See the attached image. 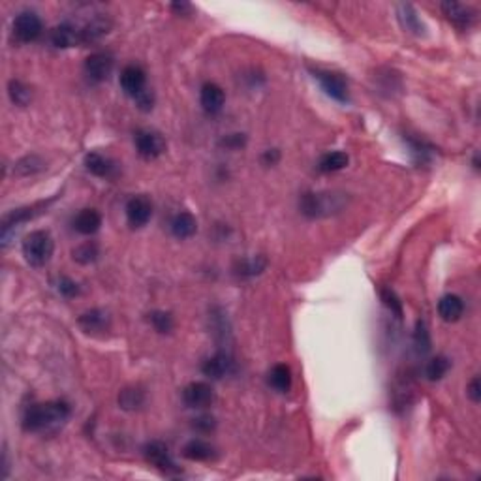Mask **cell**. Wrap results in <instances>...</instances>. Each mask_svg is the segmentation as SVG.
I'll return each mask as SVG.
<instances>
[{
	"label": "cell",
	"instance_id": "1f68e13d",
	"mask_svg": "<svg viewBox=\"0 0 481 481\" xmlns=\"http://www.w3.org/2000/svg\"><path fill=\"white\" fill-rule=\"evenodd\" d=\"M149 322H150V326L155 327L158 333H162V335H166V333H171L173 331V327H175L173 316H171L170 312H164V311L150 312Z\"/></svg>",
	"mask_w": 481,
	"mask_h": 481
},
{
	"label": "cell",
	"instance_id": "ab89813d",
	"mask_svg": "<svg viewBox=\"0 0 481 481\" xmlns=\"http://www.w3.org/2000/svg\"><path fill=\"white\" fill-rule=\"evenodd\" d=\"M278 158H280V153H278L276 149L265 150V155L262 156V160L265 166H275V164L278 162Z\"/></svg>",
	"mask_w": 481,
	"mask_h": 481
},
{
	"label": "cell",
	"instance_id": "83f0119b",
	"mask_svg": "<svg viewBox=\"0 0 481 481\" xmlns=\"http://www.w3.org/2000/svg\"><path fill=\"white\" fill-rule=\"evenodd\" d=\"M449 367H451V361L447 359L446 355H436V357H432V359L427 363L425 376H427L431 382H438V380H442V378L447 374Z\"/></svg>",
	"mask_w": 481,
	"mask_h": 481
},
{
	"label": "cell",
	"instance_id": "2e32d148",
	"mask_svg": "<svg viewBox=\"0 0 481 481\" xmlns=\"http://www.w3.org/2000/svg\"><path fill=\"white\" fill-rule=\"evenodd\" d=\"M51 43L58 49H68V47L79 45L81 43V30L76 29L70 23L57 25L51 30Z\"/></svg>",
	"mask_w": 481,
	"mask_h": 481
},
{
	"label": "cell",
	"instance_id": "8d00e7d4",
	"mask_svg": "<svg viewBox=\"0 0 481 481\" xmlns=\"http://www.w3.org/2000/svg\"><path fill=\"white\" fill-rule=\"evenodd\" d=\"M245 143H247V137L243 134H230L222 139V145H224L226 149H240Z\"/></svg>",
	"mask_w": 481,
	"mask_h": 481
},
{
	"label": "cell",
	"instance_id": "cb8c5ba5",
	"mask_svg": "<svg viewBox=\"0 0 481 481\" xmlns=\"http://www.w3.org/2000/svg\"><path fill=\"white\" fill-rule=\"evenodd\" d=\"M267 383L278 393H288L291 390V370L288 365H275L267 374Z\"/></svg>",
	"mask_w": 481,
	"mask_h": 481
},
{
	"label": "cell",
	"instance_id": "603a6c76",
	"mask_svg": "<svg viewBox=\"0 0 481 481\" xmlns=\"http://www.w3.org/2000/svg\"><path fill=\"white\" fill-rule=\"evenodd\" d=\"M183 457H186L188 460H198V462L211 460L214 457V447L205 440L194 438L183 447Z\"/></svg>",
	"mask_w": 481,
	"mask_h": 481
},
{
	"label": "cell",
	"instance_id": "74e56055",
	"mask_svg": "<svg viewBox=\"0 0 481 481\" xmlns=\"http://www.w3.org/2000/svg\"><path fill=\"white\" fill-rule=\"evenodd\" d=\"M135 102H137V107H139V109L150 111V109H153V104H155V96H153V92L147 89V91H143L142 94L135 98Z\"/></svg>",
	"mask_w": 481,
	"mask_h": 481
},
{
	"label": "cell",
	"instance_id": "5bb4252c",
	"mask_svg": "<svg viewBox=\"0 0 481 481\" xmlns=\"http://www.w3.org/2000/svg\"><path fill=\"white\" fill-rule=\"evenodd\" d=\"M85 168L91 171L92 175H96L100 179H113L119 171L117 162H113L111 158L100 155V153H91L85 158Z\"/></svg>",
	"mask_w": 481,
	"mask_h": 481
},
{
	"label": "cell",
	"instance_id": "d6986e66",
	"mask_svg": "<svg viewBox=\"0 0 481 481\" xmlns=\"http://www.w3.org/2000/svg\"><path fill=\"white\" fill-rule=\"evenodd\" d=\"M102 226V216L96 209H83L74 219V230L81 235H94Z\"/></svg>",
	"mask_w": 481,
	"mask_h": 481
},
{
	"label": "cell",
	"instance_id": "d6a6232c",
	"mask_svg": "<svg viewBox=\"0 0 481 481\" xmlns=\"http://www.w3.org/2000/svg\"><path fill=\"white\" fill-rule=\"evenodd\" d=\"M414 344L419 354H427L431 350V335L427 331L425 322H418L416 324V331H414Z\"/></svg>",
	"mask_w": 481,
	"mask_h": 481
},
{
	"label": "cell",
	"instance_id": "e575fe53",
	"mask_svg": "<svg viewBox=\"0 0 481 481\" xmlns=\"http://www.w3.org/2000/svg\"><path fill=\"white\" fill-rule=\"evenodd\" d=\"M57 290L60 291V295H64V298H76V295H79V286L76 280H71V278H68V276H60L57 282Z\"/></svg>",
	"mask_w": 481,
	"mask_h": 481
},
{
	"label": "cell",
	"instance_id": "ffe728a7",
	"mask_svg": "<svg viewBox=\"0 0 481 481\" xmlns=\"http://www.w3.org/2000/svg\"><path fill=\"white\" fill-rule=\"evenodd\" d=\"M198 232V220L188 211L177 212L171 220V234L177 239H188Z\"/></svg>",
	"mask_w": 481,
	"mask_h": 481
},
{
	"label": "cell",
	"instance_id": "277c9868",
	"mask_svg": "<svg viewBox=\"0 0 481 481\" xmlns=\"http://www.w3.org/2000/svg\"><path fill=\"white\" fill-rule=\"evenodd\" d=\"M134 143L137 155L145 160H155L158 156H162L166 150V139L156 130H147V128L137 130L134 135Z\"/></svg>",
	"mask_w": 481,
	"mask_h": 481
},
{
	"label": "cell",
	"instance_id": "f35d334b",
	"mask_svg": "<svg viewBox=\"0 0 481 481\" xmlns=\"http://www.w3.org/2000/svg\"><path fill=\"white\" fill-rule=\"evenodd\" d=\"M467 393H468V396L474 401V403H480L481 401V382H480V378H478V376H476L472 382L468 383Z\"/></svg>",
	"mask_w": 481,
	"mask_h": 481
},
{
	"label": "cell",
	"instance_id": "3957f363",
	"mask_svg": "<svg viewBox=\"0 0 481 481\" xmlns=\"http://www.w3.org/2000/svg\"><path fill=\"white\" fill-rule=\"evenodd\" d=\"M344 205L342 196L335 194H304L301 198V212L309 219L327 216L331 212H337Z\"/></svg>",
	"mask_w": 481,
	"mask_h": 481
},
{
	"label": "cell",
	"instance_id": "52a82bcc",
	"mask_svg": "<svg viewBox=\"0 0 481 481\" xmlns=\"http://www.w3.org/2000/svg\"><path fill=\"white\" fill-rule=\"evenodd\" d=\"M78 326L92 337H100L106 335L111 329V316L109 312L102 311V309H91V311L83 312L78 318Z\"/></svg>",
	"mask_w": 481,
	"mask_h": 481
},
{
	"label": "cell",
	"instance_id": "9c48e42d",
	"mask_svg": "<svg viewBox=\"0 0 481 481\" xmlns=\"http://www.w3.org/2000/svg\"><path fill=\"white\" fill-rule=\"evenodd\" d=\"M183 401L188 408H207L214 403V391L205 382H192L183 390Z\"/></svg>",
	"mask_w": 481,
	"mask_h": 481
},
{
	"label": "cell",
	"instance_id": "484cf974",
	"mask_svg": "<svg viewBox=\"0 0 481 481\" xmlns=\"http://www.w3.org/2000/svg\"><path fill=\"white\" fill-rule=\"evenodd\" d=\"M119 406L122 410L134 412L139 410L143 404H145V391L142 388H124V390L119 393Z\"/></svg>",
	"mask_w": 481,
	"mask_h": 481
},
{
	"label": "cell",
	"instance_id": "4dcf8cb0",
	"mask_svg": "<svg viewBox=\"0 0 481 481\" xmlns=\"http://www.w3.org/2000/svg\"><path fill=\"white\" fill-rule=\"evenodd\" d=\"M8 92H10V98H12L15 106H27L30 98H32V91L23 81H17V79L10 81Z\"/></svg>",
	"mask_w": 481,
	"mask_h": 481
},
{
	"label": "cell",
	"instance_id": "30bf717a",
	"mask_svg": "<svg viewBox=\"0 0 481 481\" xmlns=\"http://www.w3.org/2000/svg\"><path fill=\"white\" fill-rule=\"evenodd\" d=\"M113 64V57L109 53H104V51L92 53L91 57L85 60V74L94 83H102L111 76Z\"/></svg>",
	"mask_w": 481,
	"mask_h": 481
},
{
	"label": "cell",
	"instance_id": "44dd1931",
	"mask_svg": "<svg viewBox=\"0 0 481 481\" xmlns=\"http://www.w3.org/2000/svg\"><path fill=\"white\" fill-rule=\"evenodd\" d=\"M462 312H465V303L455 293H447L438 301V314L444 322H449V324L457 322L462 316Z\"/></svg>",
	"mask_w": 481,
	"mask_h": 481
},
{
	"label": "cell",
	"instance_id": "60d3db41",
	"mask_svg": "<svg viewBox=\"0 0 481 481\" xmlns=\"http://www.w3.org/2000/svg\"><path fill=\"white\" fill-rule=\"evenodd\" d=\"M171 10L175 12V14H179V15H184L186 12H190L192 10V6L190 4H186V2H181V4H171Z\"/></svg>",
	"mask_w": 481,
	"mask_h": 481
},
{
	"label": "cell",
	"instance_id": "ba28073f",
	"mask_svg": "<svg viewBox=\"0 0 481 481\" xmlns=\"http://www.w3.org/2000/svg\"><path fill=\"white\" fill-rule=\"evenodd\" d=\"M314 78L318 79L322 89L326 91L327 96H331L333 100L337 102H348V83L346 79L342 78L340 74H335V71H326V70H316L314 71Z\"/></svg>",
	"mask_w": 481,
	"mask_h": 481
},
{
	"label": "cell",
	"instance_id": "f546056e",
	"mask_svg": "<svg viewBox=\"0 0 481 481\" xmlns=\"http://www.w3.org/2000/svg\"><path fill=\"white\" fill-rule=\"evenodd\" d=\"M43 166H45V164H43V160L40 156H25V158H21L19 162L15 164L14 171L17 175H21V177H27V175H32V173L42 171Z\"/></svg>",
	"mask_w": 481,
	"mask_h": 481
},
{
	"label": "cell",
	"instance_id": "7c38bea8",
	"mask_svg": "<svg viewBox=\"0 0 481 481\" xmlns=\"http://www.w3.org/2000/svg\"><path fill=\"white\" fill-rule=\"evenodd\" d=\"M153 216V203L145 196H134L126 203V220L132 227H143Z\"/></svg>",
	"mask_w": 481,
	"mask_h": 481
},
{
	"label": "cell",
	"instance_id": "7402d4cb",
	"mask_svg": "<svg viewBox=\"0 0 481 481\" xmlns=\"http://www.w3.org/2000/svg\"><path fill=\"white\" fill-rule=\"evenodd\" d=\"M111 29V21L106 19V17H94L91 23H87L85 27L81 29V43L87 45V43L98 42L100 38L109 32Z\"/></svg>",
	"mask_w": 481,
	"mask_h": 481
},
{
	"label": "cell",
	"instance_id": "9a60e30c",
	"mask_svg": "<svg viewBox=\"0 0 481 481\" xmlns=\"http://www.w3.org/2000/svg\"><path fill=\"white\" fill-rule=\"evenodd\" d=\"M199 100H201V107L205 109L207 113L214 115L222 111L224 102H226V94L222 91V87H219L216 83H205L201 87Z\"/></svg>",
	"mask_w": 481,
	"mask_h": 481
},
{
	"label": "cell",
	"instance_id": "d4e9b609",
	"mask_svg": "<svg viewBox=\"0 0 481 481\" xmlns=\"http://www.w3.org/2000/svg\"><path fill=\"white\" fill-rule=\"evenodd\" d=\"M267 267V260L263 256H254V258H245L234 265V273L240 278H252V276L263 273Z\"/></svg>",
	"mask_w": 481,
	"mask_h": 481
},
{
	"label": "cell",
	"instance_id": "4fadbf2b",
	"mask_svg": "<svg viewBox=\"0 0 481 481\" xmlns=\"http://www.w3.org/2000/svg\"><path fill=\"white\" fill-rule=\"evenodd\" d=\"M235 368V363L232 359V355H227L226 352H219L216 355H212L201 365L203 374L209 376L211 380H220L224 376L232 374Z\"/></svg>",
	"mask_w": 481,
	"mask_h": 481
},
{
	"label": "cell",
	"instance_id": "8fae6325",
	"mask_svg": "<svg viewBox=\"0 0 481 481\" xmlns=\"http://www.w3.org/2000/svg\"><path fill=\"white\" fill-rule=\"evenodd\" d=\"M120 87H122V91L126 92L128 96H132L134 100L143 91H147V76H145L143 68L135 66V64L126 66L124 70L120 71Z\"/></svg>",
	"mask_w": 481,
	"mask_h": 481
},
{
	"label": "cell",
	"instance_id": "4316f807",
	"mask_svg": "<svg viewBox=\"0 0 481 481\" xmlns=\"http://www.w3.org/2000/svg\"><path fill=\"white\" fill-rule=\"evenodd\" d=\"M350 162L346 153H340V150H335V153H327L320 158L318 170L322 173H335V171L344 170Z\"/></svg>",
	"mask_w": 481,
	"mask_h": 481
},
{
	"label": "cell",
	"instance_id": "7a4b0ae2",
	"mask_svg": "<svg viewBox=\"0 0 481 481\" xmlns=\"http://www.w3.org/2000/svg\"><path fill=\"white\" fill-rule=\"evenodd\" d=\"M53 252H55V240L49 232L38 230L27 235L23 240V256L32 267H43L45 263H49Z\"/></svg>",
	"mask_w": 481,
	"mask_h": 481
},
{
	"label": "cell",
	"instance_id": "836d02e7",
	"mask_svg": "<svg viewBox=\"0 0 481 481\" xmlns=\"http://www.w3.org/2000/svg\"><path fill=\"white\" fill-rule=\"evenodd\" d=\"M380 299H382V303L385 304L393 314H396L399 318L403 316V303L399 301L395 291L390 290V288H382V290H380Z\"/></svg>",
	"mask_w": 481,
	"mask_h": 481
},
{
	"label": "cell",
	"instance_id": "6da1fadb",
	"mask_svg": "<svg viewBox=\"0 0 481 481\" xmlns=\"http://www.w3.org/2000/svg\"><path fill=\"white\" fill-rule=\"evenodd\" d=\"M70 404L64 401H49V403L32 404L23 414V429L27 432H49L58 431L70 418Z\"/></svg>",
	"mask_w": 481,
	"mask_h": 481
},
{
	"label": "cell",
	"instance_id": "d590c367",
	"mask_svg": "<svg viewBox=\"0 0 481 481\" xmlns=\"http://www.w3.org/2000/svg\"><path fill=\"white\" fill-rule=\"evenodd\" d=\"M192 427L198 432H201V434H209V432H212L216 429V421H214L212 416H199V418L194 419Z\"/></svg>",
	"mask_w": 481,
	"mask_h": 481
},
{
	"label": "cell",
	"instance_id": "e0dca14e",
	"mask_svg": "<svg viewBox=\"0 0 481 481\" xmlns=\"http://www.w3.org/2000/svg\"><path fill=\"white\" fill-rule=\"evenodd\" d=\"M396 17H399V23L404 30H408L410 34L423 36L425 34V23L421 21V17L416 12V8L412 4H399L396 6Z\"/></svg>",
	"mask_w": 481,
	"mask_h": 481
},
{
	"label": "cell",
	"instance_id": "f1b7e54d",
	"mask_svg": "<svg viewBox=\"0 0 481 481\" xmlns=\"http://www.w3.org/2000/svg\"><path fill=\"white\" fill-rule=\"evenodd\" d=\"M71 256H74V260H76L78 263H81V265H89V263H94L96 260H98L100 248L94 240H87V243H83V245H79V247L74 248Z\"/></svg>",
	"mask_w": 481,
	"mask_h": 481
},
{
	"label": "cell",
	"instance_id": "5b68a950",
	"mask_svg": "<svg viewBox=\"0 0 481 481\" xmlns=\"http://www.w3.org/2000/svg\"><path fill=\"white\" fill-rule=\"evenodd\" d=\"M43 30L42 19L34 12H21L14 19V36L17 42L30 43L40 38Z\"/></svg>",
	"mask_w": 481,
	"mask_h": 481
},
{
	"label": "cell",
	"instance_id": "ac0fdd59",
	"mask_svg": "<svg viewBox=\"0 0 481 481\" xmlns=\"http://www.w3.org/2000/svg\"><path fill=\"white\" fill-rule=\"evenodd\" d=\"M442 12H444V15L453 25H457L460 29L470 27L476 19L474 12L470 8L465 6V4H459V2H444L442 4Z\"/></svg>",
	"mask_w": 481,
	"mask_h": 481
},
{
	"label": "cell",
	"instance_id": "8992f818",
	"mask_svg": "<svg viewBox=\"0 0 481 481\" xmlns=\"http://www.w3.org/2000/svg\"><path fill=\"white\" fill-rule=\"evenodd\" d=\"M143 453H145V459L149 460L153 467L158 468L160 472H164V474H179V468L173 462V459H171L170 449L162 442H149L147 446L143 447Z\"/></svg>",
	"mask_w": 481,
	"mask_h": 481
}]
</instances>
